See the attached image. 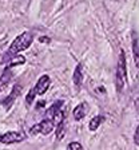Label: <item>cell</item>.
I'll return each instance as SVG.
<instances>
[{
  "label": "cell",
  "mask_w": 139,
  "mask_h": 150,
  "mask_svg": "<svg viewBox=\"0 0 139 150\" xmlns=\"http://www.w3.org/2000/svg\"><path fill=\"white\" fill-rule=\"evenodd\" d=\"M24 139H27V134L24 131H7L4 134H0V144L4 145L20 144Z\"/></svg>",
  "instance_id": "5b68a950"
},
{
  "label": "cell",
  "mask_w": 139,
  "mask_h": 150,
  "mask_svg": "<svg viewBox=\"0 0 139 150\" xmlns=\"http://www.w3.org/2000/svg\"><path fill=\"white\" fill-rule=\"evenodd\" d=\"M64 112L60 110L52 117V118H44L42 122L34 125L30 129V134L31 135H36V134H43V135H48L49 133H52L58 125H60L62 122H64Z\"/></svg>",
  "instance_id": "7a4b0ae2"
},
{
  "label": "cell",
  "mask_w": 139,
  "mask_h": 150,
  "mask_svg": "<svg viewBox=\"0 0 139 150\" xmlns=\"http://www.w3.org/2000/svg\"><path fill=\"white\" fill-rule=\"evenodd\" d=\"M32 42H34V34H32V32L25 31V32H22L20 35H18V36L12 40L11 46L8 47V50L4 52L1 63L9 62L12 58L18 56L19 52H22V51H25L27 48H30Z\"/></svg>",
  "instance_id": "6da1fadb"
},
{
  "label": "cell",
  "mask_w": 139,
  "mask_h": 150,
  "mask_svg": "<svg viewBox=\"0 0 139 150\" xmlns=\"http://www.w3.org/2000/svg\"><path fill=\"white\" fill-rule=\"evenodd\" d=\"M12 76H13V74H12V71H11V69L7 67V69L4 70L3 75H0V90H1V88L11 81V79H12Z\"/></svg>",
  "instance_id": "8fae6325"
},
{
  "label": "cell",
  "mask_w": 139,
  "mask_h": 150,
  "mask_svg": "<svg viewBox=\"0 0 139 150\" xmlns=\"http://www.w3.org/2000/svg\"><path fill=\"white\" fill-rule=\"evenodd\" d=\"M133 51H134V62H135V66L139 69V43L135 32H133Z\"/></svg>",
  "instance_id": "9c48e42d"
},
{
  "label": "cell",
  "mask_w": 139,
  "mask_h": 150,
  "mask_svg": "<svg viewBox=\"0 0 139 150\" xmlns=\"http://www.w3.org/2000/svg\"><path fill=\"white\" fill-rule=\"evenodd\" d=\"M40 42L42 43H43V42H48V39H47V38H40Z\"/></svg>",
  "instance_id": "2e32d148"
},
{
  "label": "cell",
  "mask_w": 139,
  "mask_h": 150,
  "mask_svg": "<svg viewBox=\"0 0 139 150\" xmlns=\"http://www.w3.org/2000/svg\"><path fill=\"white\" fill-rule=\"evenodd\" d=\"M83 78H84V70H83V66L79 63V64L75 67V71H74V76H72V81H74V86L76 87V90H79L83 83Z\"/></svg>",
  "instance_id": "52a82bcc"
},
{
  "label": "cell",
  "mask_w": 139,
  "mask_h": 150,
  "mask_svg": "<svg viewBox=\"0 0 139 150\" xmlns=\"http://www.w3.org/2000/svg\"><path fill=\"white\" fill-rule=\"evenodd\" d=\"M104 121H106L104 115H96V117H94V118L90 121V123H88V129H90L91 131H95L96 129H99V126L102 125Z\"/></svg>",
  "instance_id": "30bf717a"
},
{
  "label": "cell",
  "mask_w": 139,
  "mask_h": 150,
  "mask_svg": "<svg viewBox=\"0 0 139 150\" xmlns=\"http://www.w3.org/2000/svg\"><path fill=\"white\" fill-rule=\"evenodd\" d=\"M67 150H83V146H82L79 142H70L67 146Z\"/></svg>",
  "instance_id": "9a60e30c"
},
{
  "label": "cell",
  "mask_w": 139,
  "mask_h": 150,
  "mask_svg": "<svg viewBox=\"0 0 139 150\" xmlns=\"http://www.w3.org/2000/svg\"><path fill=\"white\" fill-rule=\"evenodd\" d=\"M115 86L119 93L126 88L127 86V66H126V55L124 51L122 50L119 54V59H118L116 71H115Z\"/></svg>",
  "instance_id": "3957f363"
},
{
  "label": "cell",
  "mask_w": 139,
  "mask_h": 150,
  "mask_svg": "<svg viewBox=\"0 0 139 150\" xmlns=\"http://www.w3.org/2000/svg\"><path fill=\"white\" fill-rule=\"evenodd\" d=\"M135 106H136L138 112H139V99L135 100ZM134 144L139 145V125H138V127H136V130H135V134H134Z\"/></svg>",
  "instance_id": "5bb4252c"
},
{
  "label": "cell",
  "mask_w": 139,
  "mask_h": 150,
  "mask_svg": "<svg viewBox=\"0 0 139 150\" xmlns=\"http://www.w3.org/2000/svg\"><path fill=\"white\" fill-rule=\"evenodd\" d=\"M55 133H56V139H62L66 134V123L62 122L60 125H58V127L55 129Z\"/></svg>",
  "instance_id": "4fadbf2b"
},
{
  "label": "cell",
  "mask_w": 139,
  "mask_h": 150,
  "mask_svg": "<svg viewBox=\"0 0 139 150\" xmlns=\"http://www.w3.org/2000/svg\"><path fill=\"white\" fill-rule=\"evenodd\" d=\"M86 114H87V103L86 102L79 103L74 109V111H72V115H74L75 121H82V119L86 117Z\"/></svg>",
  "instance_id": "ba28073f"
},
{
  "label": "cell",
  "mask_w": 139,
  "mask_h": 150,
  "mask_svg": "<svg viewBox=\"0 0 139 150\" xmlns=\"http://www.w3.org/2000/svg\"><path fill=\"white\" fill-rule=\"evenodd\" d=\"M25 63V58L23 55H18L15 56V58H12V59L8 62V69H11V67H15V66H20V64H24Z\"/></svg>",
  "instance_id": "7c38bea8"
},
{
  "label": "cell",
  "mask_w": 139,
  "mask_h": 150,
  "mask_svg": "<svg viewBox=\"0 0 139 150\" xmlns=\"http://www.w3.org/2000/svg\"><path fill=\"white\" fill-rule=\"evenodd\" d=\"M49 84H51V78H49L48 75H42L40 78L37 79L34 88H31V90L28 91L27 97H25V103H27V105H31L36 95H43V94H46L49 87Z\"/></svg>",
  "instance_id": "277c9868"
},
{
  "label": "cell",
  "mask_w": 139,
  "mask_h": 150,
  "mask_svg": "<svg viewBox=\"0 0 139 150\" xmlns=\"http://www.w3.org/2000/svg\"><path fill=\"white\" fill-rule=\"evenodd\" d=\"M22 91H23V86H20V84H15V86H13V88H12V91H11V94H9L8 97H7L6 99L1 102V105H3V106L8 110L9 107L13 105V102L16 100V98L22 94Z\"/></svg>",
  "instance_id": "8992f818"
}]
</instances>
